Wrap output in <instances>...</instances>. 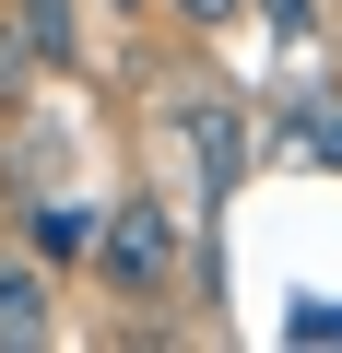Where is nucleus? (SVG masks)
<instances>
[{"label":"nucleus","instance_id":"20e7f679","mask_svg":"<svg viewBox=\"0 0 342 353\" xmlns=\"http://www.w3.org/2000/svg\"><path fill=\"white\" fill-rule=\"evenodd\" d=\"M12 48H24L36 71H71V59H83V36H71V0H12Z\"/></svg>","mask_w":342,"mask_h":353},{"label":"nucleus","instance_id":"1a4fd4ad","mask_svg":"<svg viewBox=\"0 0 342 353\" xmlns=\"http://www.w3.org/2000/svg\"><path fill=\"white\" fill-rule=\"evenodd\" d=\"M178 12H189V24H236L248 0H178Z\"/></svg>","mask_w":342,"mask_h":353},{"label":"nucleus","instance_id":"0eeeda50","mask_svg":"<svg viewBox=\"0 0 342 353\" xmlns=\"http://www.w3.org/2000/svg\"><path fill=\"white\" fill-rule=\"evenodd\" d=\"M272 12V36H319V0H260Z\"/></svg>","mask_w":342,"mask_h":353},{"label":"nucleus","instance_id":"f03ea898","mask_svg":"<svg viewBox=\"0 0 342 353\" xmlns=\"http://www.w3.org/2000/svg\"><path fill=\"white\" fill-rule=\"evenodd\" d=\"M24 236H36V259H48V271H71V259H95V248H106V201H36V212H24Z\"/></svg>","mask_w":342,"mask_h":353},{"label":"nucleus","instance_id":"423d86ee","mask_svg":"<svg viewBox=\"0 0 342 353\" xmlns=\"http://www.w3.org/2000/svg\"><path fill=\"white\" fill-rule=\"evenodd\" d=\"M178 118H189V141H201V176L225 189V176H236V106H213V94H201V106H178Z\"/></svg>","mask_w":342,"mask_h":353},{"label":"nucleus","instance_id":"6e6552de","mask_svg":"<svg viewBox=\"0 0 342 353\" xmlns=\"http://www.w3.org/2000/svg\"><path fill=\"white\" fill-rule=\"evenodd\" d=\"M295 341H342V306H307V318H295Z\"/></svg>","mask_w":342,"mask_h":353},{"label":"nucleus","instance_id":"39448f33","mask_svg":"<svg viewBox=\"0 0 342 353\" xmlns=\"http://www.w3.org/2000/svg\"><path fill=\"white\" fill-rule=\"evenodd\" d=\"M272 153H295V165H342V106H295V118L272 130Z\"/></svg>","mask_w":342,"mask_h":353},{"label":"nucleus","instance_id":"f257e3e1","mask_svg":"<svg viewBox=\"0 0 342 353\" xmlns=\"http://www.w3.org/2000/svg\"><path fill=\"white\" fill-rule=\"evenodd\" d=\"M95 271H106V294L165 306V294H178V212H165V201H106V248H95Z\"/></svg>","mask_w":342,"mask_h":353},{"label":"nucleus","instance_id":"7ed1b4c3","mask_svg":"<svg viewBox=\"0 0 342 353\" xmlns=\"http://www.w3.org/2000/svg\"><path fill=\"white\" fill-rule=\"evenodd\" d=\"M36 341H59L48 271H0V353H36Z\"/></svg>","mask_w":342,"mask_h":353}]
</instances>
